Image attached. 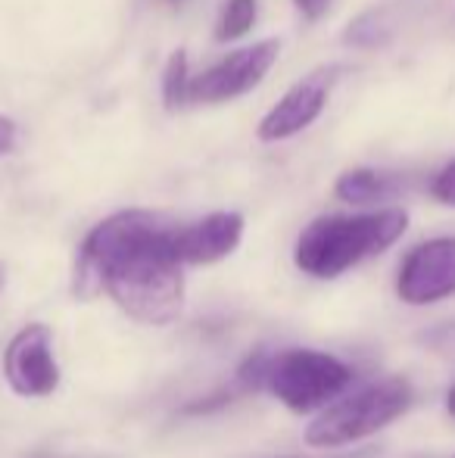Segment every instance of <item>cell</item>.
Masks as SVG:
<instances>
[{"instance_id": "obj_1", "label": "cell", "mask_w": 455, "mask_h": 458, "mask_svg": "<svg viewBox=\"0 0 455 458\" xmlns=\"http://www.w3.org/2000/svg\"><path fill=\"white\" fill-rule=\"evenodd\" d=\"M175 225L125 209L94 225L75 262V293H106L131 321L163 327L184 312V266L172 247Z\"/></svg>"}, {"instance_id": "obj_2", "label": "cell", "mask_w": 455, "mask_h": 458, "mask_svg": "<svg viewBox=\"0 0 455 458\" xmlns=\"http://www.w3.org/2000/svg\"><path fill=\"white\" fill-rule=\"evenodd\" d=\"M409 231L406 209H377L362 216H322L303 228L293 247L299 272L331 281L381 256Z\"/></svg>"}, {"instance_id": "obj_3", "label": "cell", "mask_w": 455, "mask_h": 458, "mask_svg": "<svg viewBox=\"0 0 455 458\" xmlns=\"http://www.w3.org/2000/svg\"><path fill=\"white\" fill-rule=\"evenodd\" d=\"M415 403V390L406 377L371 380L352 393H341L334 403L318 409V415L306 424V446L309 449H343L362 443L368 437L396 424Z\"/></svg>"}, {"instance_id": "obj_4", "label": "cell", "mask_w": 455, "mask_h": 458, "mask_svg": "<svg viewBox=\"0 0 455 458\" xmlns=\"http://www.w3.org/2000/svg\"><path fill=\"white\" fill-rule=\"evenodd\" d=\"M350 384L352 368L343 359L322 350H303V346L268 356L265 377H262V390H268L284 409L297 411V415L324 409L341 393L350 390Z\"/></svg>"}, {"instance_id": "obj_5", "label": "cell", "mask_w": 455, "mask_h": 458, "mask_svg": "<svg viewBox=\"0 0 455 458\" xmlns=\"http://www.w3.org/2000/svg\"><path fill=\"white\" fill-rule=\"evenodd\" d=\"M4 380L16 396L44 399L60 386V362L54 352V331L41 321L16 331L4 352Z\"/></svg>"}, {"instance_id": "obj_6", "label": "cell", "mask_w": 455, "mask_h": 458, "mask_svg": "<svg viewBox=\"0 0 455 458\" xmlns=\"http://www.w3.org/2000/svg\"><path fill=\"white\" fill-rule=\"evenodd\" d=\"M396 293L406 306H434L455 296V237H434L409 250L396 275Z\"/></svg>"}, {"instance_id": "obj_7", "label": "cell", "mask_w": 455, "mask_h": 458, "mask_svg": "<svg viewBox=\"0 0 455 458\" xmlns=\"http://www.w3.org/2000/svg\"><path fill=\"white\" fill-rule=\"evenodd\" d=\"M278 54L281 44L274 38H265L253 47L234 50L225 60L215 63L213 69L190 79V103H222L253 91L268 75V69L278 63Z\"/></svg>"}, {"instance_id": "obj_8", "label": "cell", "mask_w": 455, "mask_h": 458, "mask_svg": "<svg viewBox=\"0 0 455 458\" xmlns=\"http://www.w3.org/2000/svg\"><path fill=\"white\" fill-rule=\"evenodd\" d=\"M337 75H341V66H322L306 75V79H299L259 122V131H256L259 140L274 144V140H287L303 131V128H309L328 106Z\"/></svg>"}, {"instance_id": "obj_9", "label": "cell", "mask_w": 455, "mask_h": 458, "mask_svg": "<svg viewBox=\"0 0 455 458\" xmlns=\"http://www.w3.org/2000/svg\"><path fill=\"white\" fill-rule=\"evenodd\" d=\"M243 216L240 212H213L194 225L175 228L172 247L181 266H213L222 262L240 247Z\"/></svg>"}, {"instance_id": "obj_10", "label": "cell", "mask_w": 455, "mask_h": 458, "mask_svg": "<svg viewBox=\"0 0 455 458\" xmlns=\"http://www.w3.org/2000/svg\"><path fill=\"white\" fill-rule=\"evenodd\" d=\"M402 191V178L390 175V172H375V169H352L343 172L337 178V199L352 206H368V203H381V199H390L393 193Z\"/></svg>"}, {"instance_id": "obj_11", "label": "cell", "mask_w": 455, "mask_h": 458, "mask_svg": "<svg viewBox=\"0 0 455 458\" xmlns=\"http://www.w3.org/2000/svg\"><path fill=\"white\" fill-rule=\"evenodd\" d=\"M163 100L165 109H181L190 103V69H188V54L175 50L163 72Z\"/></svg>"}, {"instance_id": "obj_12", "label": "cell", "mask_w": 455, "mask_h": 458, "mask_svg": "<svg viewBox=\"0 0 455 458\" xmlns=\"http://www.w3.org/2000/svg\"><path fill=\"white\" fill-rule=\"evenodd\" d=\"M390 38V22H387V10H368L350 22L343 41L352 47H377Z\"/></svg>"}, {"instance_id": "obj_13", "label": "cell", "mask_w": 455, "mask_h": 458, "mask_svg": "<svg viewBox=\"0 0 455 458\" xmlns=\"http://www.w3.org/2000/svg\"><path fill=\"white\" fill-rule=\"evenodd\" d=\"M256 22V0H228L225 10H222L219 29L215 38L219 41H234V38L247 35Z\"/></svg>"}, {"instance_id": "obj_14", "label": "cell", "mask_w": 455, "mask_h": 458, "mask_svg": "<svg viewBox=\"0 0 455 458\" xmlns=\"http://www.w3.org/2000/svg\"><path fill=\"white\" fill-rule=\"evenodd\" d=\"M431 193L440 199V203H446V206H455V159L450 165H446L443 172H440L437 178H434V184H431Z\"/></svg>"}, {"instance_id": "obj_15", "label": "cell", "mask_w": 455, "mask_h": 458, "mask_svg": "<svg viewBox=\"0 0 455 458\" xmlns=\"http://www.w3.org/2000/svg\"><path fill=\"white\" fill-rule=\"evenodd\" d=\"M16 140H19V125L10 115H0V157L16 150Z\"/></svg>"}, {"instance_id": "obj_16", "label": "cell", "mask_w": 455, "mask_h": 458, "mask_svg": "<svg viewBox=\"0 0 455 458\" xmlns=\"http://www.w3.org/2000/svg\"><path fill=\"white\" fill-rule=\"evenodd\" d=\"M328 4H331V0H297L299 13H303L306 19H318L324 10H328Z\"/></svg>"}, {"instance_id": "obj_17", "label": "cell", "mask_w": 455, "mask_h": 458, "mask_svg": "<svg viewBox=\"0 0 455 458\" xmlns=\"http://www.w3.org/2000/svg\"><path fill=\"white\" fill-rule=\"evenodd\" d=\"M446 411H450V415L455 418V384L450 386V390H446Z\"/></svg>"}, {"instance_id": "obj_18", "label": "cell", "mask_w": 455, "mask_h": 458, "mask_svg": "<svg viewBox=\"0 0 455 458\" xmlns=\"http://www.w3.org/2000/svg\"><path fill=\"white\" fill-rule=\"evenodd\" d=\"M0 287H4V272H0Z\"/></svg>"}, {"instance_id": "obj_19", "label": "cell", "mask_w": 455, "mask_h": 458, "mask_svg": "<svg viewBox=\"0 0 455 458\" xmlns=\"http://www.w3.org/2000/svg\"><path fill=\"white\" fill-rule=\"evenodd\" d=\"M172 4H175V6H178V4H184V0H172Z\"/></svg>"}]
</instances>
